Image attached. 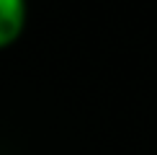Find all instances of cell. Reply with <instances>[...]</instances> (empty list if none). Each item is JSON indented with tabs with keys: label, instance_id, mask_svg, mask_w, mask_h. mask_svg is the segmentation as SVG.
I'll return each mask as SVG.
<instances>
[{
	"label": "cell",
	"instance_id": "obj_1",
	"mask_svg": "<svg viewBox=\"0 0 157 155\" xmlns=\"http://www.w3.org/2000/svg\"><path fill=\"white\" fill-rule=\"evenodd\" d=\"M29 0H0V49H8L26 31Z\"/></svg>",
	"mask_w": 157,
	"mask_h": 155
}]
</instances>
